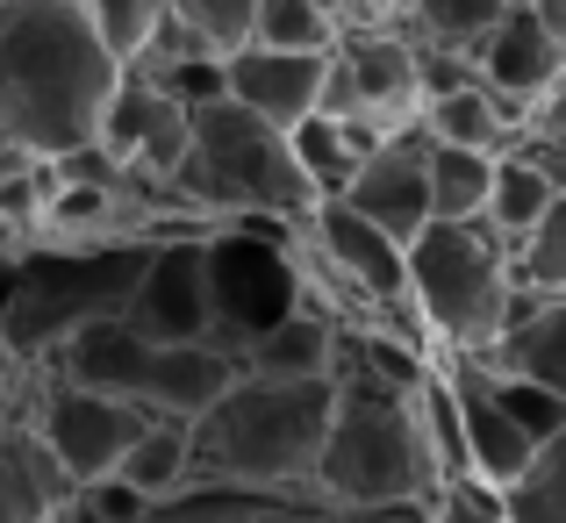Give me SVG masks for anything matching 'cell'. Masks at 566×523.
I'll list each match as a JSON object with an SVG mask.
<instances>
[{
  "label": "cell",
  "mask_w": 566,
  "mask_h": 523,
  "mask_svg": "<svg viewBox=\"0 0 566 523\" xmlns=\"http://www.w3.org/2000/svg\"><path fill=\"white\" fill-rule=\"evenodd\" d=\"M123 72L101 57L86 0H0V137L14 151L57 158L86 151Z\"/></svg>",
  "instance_id": "cell-1"
},
{
  "label": "cell",
  "mask_w": 566,
  "mask_h": 523,
  "mask_svg": "<svg viewBox=\"0 0 566 523\" xmlns=\"http://www.w3.org/2000/svg\"><path fill=\"white\" fill-rule=\"evenodd\" d=\"M416 387L366 366L352 331L337 337L331 430H323V459H316L323 502H337V510H423L444 488L438 459H430L423 409H416Z\"/></svg>",
  "instance_id": "cell-2"
},
{
  "label": "cell",
  "mask_w": 566,
  "mask_h": 523,
  "mask_svg": "<svg viewBox=\"0 0 566 523\" xmlns=\"http://www.w3.org/2000/svg\"><path fill=\"white\" fill-rule=\"evenodd\" d=\"M323 430H331V380H244L237 373L187 423V488L230 495H302L316 488Z\"/></svg>",
  "instance_id": "cell-3"
},
{
  "label": "cell",
  "mask_w": 566,
  "mask_h": 523,
  "mask_svg": "<svg viewBox=\"0 0 566 523\" xmlns=\"http://www.w3.org/2000/svg\"><path fill=\"white\" fill-rule=\"evenodd\" d=\"M166 187L180 193L201 222H216V230H280V237H294L323 208L316 193H308L302 166H294L287 137L265 129L259 115L230 108V101L187 115V151H180V172H172Z\"/></svg>",
  "instance_id": "cell-4"
},
{
  "label": "cell",
  "mask_w": 566,
  "mask_h": 523,
  "mask_svg": "<svg viewBox=\"0 0 566 523\" xmlns=\"http://www.w3.org/2000/svg\"><path fill=\"white\" fill-rule=\"evenodd\" d=\"M401 280H409L416 331H430L459 366H488L502 331L524 316L510 244H495L481 222H430L401 251Z\"/></svg>",
  "instance_id": "cell-5"
},
{
  "label": "cell",
  "mask_w": 566,
  "mask_h": 523,
  "mask_svg": "<svg viewBox=\"0 0 566 523\" xmlns=\"http://www.w3.org/2000/svg\"><path fill=\"white\" fill-rule=\"evenodd\" d=\"M158 244H108V251H29L8 265V302H0V352L14 366H51L94 323H115L129 287L144 280Z\"/></svg>",
  "instance_id": "cell-6"
},
{
  "label": "cell",
  "mask_w": 566,
  "mask_h": 523,
  "mask_svg": "<svg viewBox=\"0 0 566 523\" xmlns=\"http://www.w3.org/2000/svg\"><path fill=\"white\" fill-rule=\"evenodd\" d=\"M51 373L65 387H86L101 401L151 416V423H193L201 409H216V395L237 380V366L216 345H187V352H158L144 337H129L123 323H94L80 331L65 352L51 358Z\"/></svg>",
  "instance_id": "cell-7"
},
{
  "label": "cell",
  "mask_w": 566,
  "mask_h": 523,
  "mask_svg": "<svg viewBox=\"0 0 566 523\" xmlns=\"http://www.w3.org/2000/svg\"><path fill=\"white\" fill-rule=\"evenodd\" d=\"M201 294H208V345L237 366V352L308 308V280L294 265V237L280 230H216L201 237Z\"/></svg>",
  "instance_id": "cell-8"
},
{
  "label": "cell",
  "mask_w": 566,
  "mask_h": 523,
  "mask_svg": "<svg viewBox=\"0 0 566 523\" xmlns=\"http://www.w3.org/2000/svg\"><path fill=\"white\" fill-rule=\"evenodd\" d=\"M323 115L359 123L374 144L409 137L423 123V72H416V51L395 29V8L337 14V51H331V72H323Z\"/></svg>",
  "instance_id": "cell-9"
},
{
  "label": "cell",
  "mask_w": 566,
  "mask_h": 523,
  "mask_svg": "<svg viewBox=\"0 0 566 523\" xmlns=\"http://www.w3.org/2000/svg\"><path fill=\"white\" fill-rule=\"evenodd\" d=\"M57 523H423V510H337L316 488L302 495H230V488H180L166 502H137L115 481L72 495Z\"/></svg>",
  "instance_id": "cell-10"
},
{
  "label": "cell",
  "mask_w": 566,
  "mask_h": 523,
  "mask_svg": "<svg viewBox=\"0 0 566 523\" xmlns=\"http://www.w3.org/2000/svg\"><path fill=\"white\" fill-rule=\"evenodd\" d=\"M294 265H302V280L316 287V280H331L337 302L359 308L366 323H395L409 316V280H401V244H387L380 230H366L352 208L323 201L316 216L294 230Z\"/></svg>",
  "instance_id": "cell-11"
},
{
  "label": "cell",
  "mask_w": 566,
  "mask_h": 523,
  "mask_svg": "<svg viewBox=\"0 0 566 523\" xmlns=\"http://www.w3.org/2000/svg\"><path fill=\"white\" fill-rule=\"evenodd\" d=\"M94 151L108 158L123 179H151V187H166V179L180 172V151H187V115L172 108L144 72H123L115 94H108V108H101Z\"/></svg>",
  "instance_id": "cell-12"
},
{
  "label": "cell",
  "mask_w": 566,
  "mask_h": 523,
  "mask_svg": "<svg viewBox=\"0 0 566 523\" xmlns=\"http://www.w3.org/2000/svg\"><path fill=\"white\" fill-rule=\"evenodd\" d=\"M123 323L129 337L158 352H187V345H208V294H201V237H180V244H158L144 280L129 287L123 302Z\"/></svg>",
  "instance_id": "cell-13"
},
{
  "label": "cell",
  "mask_w": 566,
  "mask_h": 523,
  "mask_svg": "<svg viewBox=\"0 0 566 523\" xmlns=\"http://www.w3.org/2000/svg\"><path fill=\"white\" fill-rule=\"evenodd\" d=\"M337 208H352L366 230H380L387 244L409 251L416 237L430 230V144L416 137V129L374 144V158L352 172V187L337 193Z\"/></svg>",
  "instance_id": "cell-14"
},
{
  "label": "cell",
  "mask_w": 566,
  "mask_h": 523,
  "mask_svg": "<svg viewBox=\"0 0 566 523\" xmlns=\"http://www.w3.org/2000/svg\"><path fill=\"white\" fill-rule=\"evenodd\" d=\"M444 395H452L459 467H467V481L488 488V495H510V488L524 481V467H531V438L502 416L488 366H452V373H444Z\"/></svg>",
  "instance_id": "cell-15"
},
{
  "label": "cell",
  "mask_w": 566,
  "mask_h": 523,
  "mask_svg": "<svg viewBox=\"0 0 566 523\" xmlns=\"http://www.w3.org/2000/svg\"><path fill=\"white\" fill-rule=\"evenodd\" d=\"M559 72H566V51L538 29V14H531V8H502V22L488 29V43L473 51V86L495 94L516 123H524V108L559 80Z\"/></svg>",
  "instance_id": "cell-16"
},
{
  "label": "cell",
  "mask_w": 566,
  "mask_h": 523,
  "mask_svg": "<svg viewBox=\"0 0 566 523\" xmlns=\"http://www.w3.org/2000/svg\"><path fill=\"white\" fill-rule=\"evenodd\" d=\"M323 72L331 57H273V51H244L222 65V101L244 115H259L265 129H302L308 115H323Z\"/></svg>",
  "instance_id": "cell-17"
},
{
  "label": "cell",
  "mask_w": 566,
  "mask_h": 523,
  "mask_svg": "<svg viewBox=\"0 0 566 523\" xmlns=\"http://www.w3.org/2000/svg\"><path fill=\"white\" fill-rule=\"evenodd\" d=\"M337 337H345V323L323 316L316 302L294 308L280 331H265L259 345L237 352V373L244 380H331L337 373Z\"/></svg>",
  "instance_id": "cell-18"
},
{
  "label": "cell",
  "mask_w": 566,
  "mask_h": 523,
  "mask_svg": "<svg viewBox=\"0 0 566 523\" xmlns=\"http://www.w3.org/2000/svg\"><path fill=\"white\" fill-rule=\"evenodd\" d=\"M416 137L438 144V151H473V158H502L516 137H524V123H516L510 108H502L495 94H481V86H452V94L423 101V123H416Z\"/></svg>",
  "instance_id": "cell-19"
},
{
  "label": "cell",
  "mask_w": 566,
  "mask_h": 523,
  "mask_svg": "<svg viewBox=\"0 0 566 523\" xmlns=\"http://www.w3.org/2000/svg\"><path fill=\"white\" fill-rule=\"evenodd\" d=\"M65 510L72 488L51 467V452L22 423H0V523H57Z\"/></svg>",
  "instance_id": "cell-20"
},
{
  "label": "cell",
  "mask_w": 566,
  "mask_h": 523,
  "mask_svg": "<svg viewBox=\"0 0 566 523\" xmlns=\"http://www.w3.org/2000/svg\"><path fill=\"white\" fill-rule=\"evenodd\" d=\"M488 373L502 380H531L566 409V302H524V316L502 331Z\"/></svg>",
  "instance_id": "cell-21"
},
{
  "label": "cell",
  "mask_w": 566,
  "mask_h": 523,
  "mask_svg": "<svg viewBox=\"0 0 566 523\" xmlns=\"http://www.w3.org/2000/svg\"><path fill=\"white\" fill-rule=\"evenodd\" d=\"M287 151H294V166H302L308 193H316V201H337V193L352 187V172L374 158V137H366L359 123H331V115H308L302 129H287Z\"/></svg>",
  "instance_id": "cell-22"
},
{
  "label": "cell",
  "mask_w": 566,
  "mask_h": 523,
  "mask_svg": "<svg viewBox=\"0 0 566 523\" xmlns=\"http://www.w3.org/2000/svg\"><path fill=\"white\" fill-rule=\"evenodd\" d=\"M251 51L331 57L337 51V8H316V0H259V14H251Z\"/></svg>",
  "instance_id": "cell-23"
},
{
  "label": "cell",
  "mask_w": 566,
  "mask_h": 523,
  "mask_svg": "<svg viewBox=\"0 0 566 523\" xmlns=\"http://www.w3.org/2000/svg\"><path fill=\"white\" fill-rule=\"evenodd\" d=\"M553 208V187H545L538 172L524 166L516 151H502L495 158V187H488V216H481V230L495 237V244H524L531 230H538V216Z\"/></svg>",
  "instance_id": "cell-24"
},
{
  "label": "cell",
  "mask_w": 566,
  "mask_h": 523,
  "mask_svg": "<svg viewBox=\"0 0 566 523\" xmlns=\"http://www.w3.org/2000/svg\"><path fill=\"white\" fill-rule=\"evenodd\" d=\"M86 29L115 72H137L166 29V0H86Z\"/></svg>",
  "instance_id": "cell-25"
},
{
  "label": "cell",
  "mask_w": 566,
  "mask_h": 523,
  "mask_svg": "<svg viewBox=\"0 0 566 523\" xmlns=\"http://www.w3.org/2000/svg\"><path fill=\"white\" fill-rule=\"evenodd\" d=\"M115 488L137 502H166L187 488V430L180 423H151L137 444H129V459L115 467Z\"/></svg>",
  "instance_id": "cell-26"
},
{
  "label": "cell",
  "mask_w": 566,
  "mask_h": 523,
  "mask_svg": "<svg viewBox=\"0 0 566 523\" xmlns=\"http://www.w3.org/2000/svg\"><path fill=\"white\" fill-rule=\"evenodd\" d=\"M510 273H516L524 302H566V193H553L538 230L510 251Z\"/></svg>",
  "instance_id": "cell-27"
},
{
  "label": "cell",
  "mask_w": 566,
  "mask_h": 523,
  "mask_svg": "<svg viewBox=\"0 0 566 523\" xmlns=\"http://www.w3.org/2000/svg\"><path fill=\"white\" fill-rule=\"evenodd\" d=\"M166 8L208 65H230V57L251 51V14H259V0H166Z\"/></svg>",
  "instance_id": "cell-28"
},
{
  "label": "cell",
  "mask_w": 566,
  "mask_h": 523,
  "mask_svg": "<svg viewBox=\"0 0 566 523\" xmlns=\"http://www.w3.org/2000/svg\"><path fill=\"white\" fill-rule=\"evenodd\" d=\"M488 187H495V158L438 151V144H430V222H481Z\"/></svg>",
  "instance_id": "cell-29"
},
{
  "label": "cell",
  "mask_w": 566,
  "mask_h": 523,
  "mask_svg": "<svg viewBox=\"0 0 566 523\" xmlns=\"http://www.w3.org/2000/svg\"><path fill=\"white\" fill-rule=\"evenodd\" d=\"M502 510H510V523H566V430L531 452L524 481L502 495Z\"/></svg>",
  "instance_id": "cell-30"
},
{
  "label": "cell",
  "mask_w": 566,
  "mask_h": 523,
  "mask_svg": "<svg viewBox=\"0 0 566 523\" xmlns=\"http://www.w3.org/2000/svg\"><path fill=\"white\" fill-rule=\"evenodd\" d=\"M488 380H495L502 416H510V423L531 438V452H538L545 438H559V430H566V409H559L553 395H545V387H531V380H502V373H488Z\"/></svg>",
  "instance_id": "cell-31"
},
{
  "label": "cell",
  "mask_w": 566,
  "mask_h": 523,
  "mask_svg": "<svg viewBox=\"0 0 566 523\" xmlns=\"http://www.w3.org/2000/svg\"><path fill=\"white\" fill-rule=\"evenodd\" d=\"M423 523H510V510H502V495H488L473 481H444L423 502Z\"/></svg>",
  "instance_id": "cell-32"
},
{
  "label": "cell",
  "mask_w": 566,
  "mask_h": 523,
  "mask_svg": "<svg viewBox=\"0 0 566 523\" xmlns=\"http://www.w3.org/2000/svg\"><path fill=\"white\" fill-rule=\"evenodd\" d=\"M510 151L524 158V166L538 172V179H545L553 193H566V137H516Z\"/></svg>",
  "instance_id": "cell-33"
},
{
  "label": "cell",
  "mask_w": 566,
  "mask_h": 523,
  "mask_svg": "<svg viewBox=\"0 0 566 523\" xmlns=\"http://www.w3.org/2000/svg\"><path fill=\"white\" fill-rule=\"evenodd\" d=\"M524 137H566V72L524 108Z\"/></svg>",
  "instance_id": "cell-34"
},
{
  "label": "cell",
  "mask_w": 566,
  "mask_h": 523,
  "mask_svg": "<svg viewBox=\"0 0 566 523\" xmlns=\"http://www.w3.org/2000/svg\"><path fill=\"white\" fill-rule=\"evenodd\" d=\"M22 380H29V373L14 366L8 352H0V423H14V401H22Z\"/></svg>",
  "instance_id": "cell-35"
},
{
  "label": "cell",
  "mask_w": 566,
  "mask_h": 523,
  "mask_svg": "<svg viewBox=\"0 0 566 523\" xmlns=\"http://www.w3.org/2000/svg\"><path fill=\"white\" fill-rule=\"evenodd\" d=\"M531 14H538V29L566 51V0H531Z\"/></svg>",
  "instance_id": "cell-36"
},
{
  "label": "cell",
  "mask_w": 566,
  "mask_h": 523,
  "mask_svg": "<svg viewBox=\"0 0 566 523\" xmlns=\"http://www.w3.org/2000/svg\"><path fill=\"white\" fill-rule=\"evenodd\" d=\"M29 166H43V158H29V151H14L8 137H0V179H14V172H29Z\"/></svg>",
  "instance_id": "cell-37"
},
{
  "label": "cell",
  "mask_w": 566,
  "mask_h": 523,
  "mask_svg": "<svg viewBox=\"0 0 566 523\" xmlns=\"http://www.w3.org/2000/svg\"><path fill=\"white\" fill-rule=\"evenodd\" d=\"M0 273H8V259H0Z\"/></svg>",
  "instance_id": "cell-38"
}]
</instances>
